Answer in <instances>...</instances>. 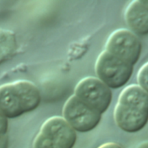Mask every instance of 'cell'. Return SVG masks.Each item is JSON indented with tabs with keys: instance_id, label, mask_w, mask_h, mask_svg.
<instances>
[{
	"instance_id": "obj_1",
	"label": "cell",
	"mask_w": 148,
	"mask_h": 148,
	"mask_svg": "<svg viewBox=\"0 0 148 148\" xmlns=\"http://www.w3.org/2000/svg\"><path fill=\"white\" fill-rule=\"evenodd\" d=\"M114 119L122 131L134 134L148 122V94L138 84L126 87L120 94L114 110Z\"/></svg>"
},
{
	"instance_id": "obj_2",
	"label": "cell",
	"mask_w": 148,
	"mask_h": 148,
	"mask_svg": "<svg viewBox=\"0 0 148 148\" xmlns=\"http://www.w3.org/2000/svg\"><path fill=\"white\" fill-rule=\"evenodd\" d=\"M40 103V91L31 82L22 80L0 86V111L7 119L29 113Z\"/></svg>"
},
{
	"instance_id": "obj_3",
	"label": "cell",
	"mask_w": 148,
	"mask_h": 148,
	"mask_svg": "<svg viewBox=\"0 0 148 148\" xmlns=\"http://www.w3.org/2000/svg\"><path fill=\"white\" fill-rule=\"evenodd\" d=\"M76 139V132L63 118L54 116L42 125L35 139L34 148H73Z\"/></svg>"
},
{
	"instance_id": "obj_4",
	"label": "cell",
	"mask_w": 148,
	"mask_h": 148,
	"mask_svg": "<svg viewBox=\"0 0 148 148\" xmlns=\"http://www.w3.org/2000/svg\"><path fill=\"white\" fill-rule=\"evenodd\" d=\"M96 77L110 89L125 86L132 77L134 66L103 50L95 62Z\"/></svg>"
},
{
	"instance_id": "obj_5",
	"label": "cell",
	"mask_w": 148,
	"mask_h": 148,
	"mask_svg": "<svg viewBox=\"0 0 148 148\" xmlns=\"http://www.w3.org/2000/svg\"><path fill=\"white\" fill-rule=\"evenodd\" d=\"M74 95L101 114L108 109L113 98L112 89L94 76L82 79L75 88Z\"/></svg>"
},
{
	"instance_id": "obj_6",
	"label": "cell",
	"mask_w": 148,
	"mask_h": 148,
	"mask_svg": "<svg viewBox=\"0 0 148 148\" xmlns=\"http://www.w3.org/2000/svg\"><path fill=\"white\" fill-rule=\"evenodd\" d=\"M105 50L134 66L140 57L142 44L138 36L128 29H118L108 36Z\"/></svg>"
},
{
	"instance_id": "obj_7",
	"label": "cell",
	"mask_w": 148,
	"mask_h": 148,
	"mask_svg": "<svg viewBox=\"0 0 148 148\" xmlns=\"http://www.w3.org/2000/svg\"><path fill=\"white\" fill-rule=\"evenodd\" d=\"M62 118L75 132L88 133L99 125L101 114L73 95L64 104Z\"/></svg>"
},
{
	"instance_id": "obj_8",
	"label": "cell",
	"mask_w": 148,
	"mask_h": 148,
	"mask_svg": "<svg viewBox=\"0 0 148 148\" xmlns=\"http://www.w3.org/2000/svg\"><path fill=\"white\" fill-rule=\"evenodd\" d=\"M124 16L129 30L136 36L148 35V9L142 3L141 0L129 3Z\"/></svg>"
},
{
	"instance_id": "obj_9",
	"label": "cell",
	"mask_w": 148,
	"mask_h": 148,
	"mask_svg": "<svg viewBox=\"0 0 148 148\" xmlns=\"http://www.w3.org/2000/svg\"><path fill=\"white\" fill-rule=\"evenodd\" d=\"M16 50V39L15 33L10 30L0 29V64L9 60Z\"/></svg>"
},
{
	"instance_id": "obj_10",
	"label": "cell",
	"mask_w": 148,
	"mask_h": 148,
	"mask_svg": "<svg viewBox=\"0 0 148 148\" xmlns=\"http://www.w3.org/2000/svg\"><path fill=\"white\" fill-rule=\"evenodd\" d=\"M138 85L148 94V62L140 67L137 74Z\"/></svg>"
},
{
	"instance_id": "obj_11",
	"label": "cell",
	"mask_w": 148,
	"mask_h": 148,
	"mask_svg": "<svg viewBox=\"0 0 148 148\" xmlns=\"http://www.w3.org/2000/svg\"><path fill=\"white\" fill-rule=\"evenodd\" d=\"M8 132V119L0 111V137L7 135Z\"/></svg>"
},
{
	"instance_id": "obj_12",
	"label": "cell",
	"mask_w": 148,
	"mask_h": 148,
	"mask_svg": "<svg viewBox=\"0 0 148 148\" xmlns=\"http://www.w3.org/2000/svg\"><path fill=\"white\" fill-rule=\"evenodd\" d=\"M97 148H122L119 144L114 143V142H108L101 145L99 147Z\"/></svg>"
},
{
	"instance_id": "obj_13",
	"label": "cell",
	"mask_w": 148,
	"mask_h": 148,
	"mask_svg": "<svg viewBox=\"0 0 148 148\" xmlns=\"http://www.w3.org/2000/svg\"><path fill=\"white\" fill-rule=\"evenodd\" d=\"M9 145V139L7 135L0 137V148H8Z\"/></svg>"
},
{
	"instance_id": "obj_14",
	"label": "cell",
	"mask_w": 148,
	"mask_h": 148,
	"mask_svg": "<svg viewBox=\"0 0 148 148\" xmlns=\"http://www.w3.org/2000/svg\"><path fill=\"white\" fill-rule=\"evenodd\" d=\"M141 2H142V3L148 9V0H141Z\"/></svg>"
}]
</instances>
